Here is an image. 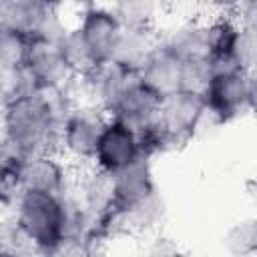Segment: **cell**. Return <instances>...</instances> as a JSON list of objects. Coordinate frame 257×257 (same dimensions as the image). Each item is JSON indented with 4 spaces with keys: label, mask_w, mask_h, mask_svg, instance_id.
Here are the masks:
<instances>
[{
    "label": "cell",
    "mask_w": 257,
    "mask_h": 257,
    "mask_svg": "<svg viewBox=\"0 0 257 257\" xmlns=\"http://www.w3.org/2000/svg\"><path fill=\"white\" fill-rule=\"evenodd\" d=\"M72 24L78 30L80 38L84 40L96 64L110 60V54L124 24L104 2H96L84 8L82 12H78Z\"/></svg>",
    "instance_id": "obj_10"
},
{
    "label": "cell",
    "mask_w": 257,
    "mask_h": 257,
    "mask_svg": "<svg viewBox=\"0 0 257 257\" xmlns=\"http://www.w3.org/2000/svg\"><path fill=\"white\" fill-rule=\"evenodd\" d=\"M58 46H60V50L64 54V60L68 62L74 76H80V74H84V72H88L90 68L96 66L92 54L88 52V48H86L84 40L80 38L78 30L74 28V24H70L64 30V34L58 38Z\"/></svg>",
    "instance_id": "obj_17"
},
{
    "label": "cell",
    "mask_w": 257,
    "mask_h": 257,
    "mask_svg": "<svg viewBox=\"0 0 257 257\" xmlns=\"http://www.w3.org/2000/svg\"><path fill=\"white\" fill-rule=\"evenodd\" d=\"M157 38L181 58L205 56L209 54V46H211L209 18L183 16L171 22L165 30L157 32Z\"/></svg>",
    "instance_id": "obj_14"
},
{
    "label": "cell",
    "mask_w": 257,
    "mask_h": 257,
    "mask_svg": "<svg viewBox=\"0 0 257 257\" xmlns=\"http://www.w3.org/2000/svg\"><path fill=\"white\" fill-rule=\"evenodd\" d=\"M74 102L72 82L60 90L24 92L2 106L0 137L14 157L56 151L60 120Z\"/></svg>",
    "instance_id": "obj_1"
},
{
    "label": "cell",
    "mask_w": 257,
    "mask_h": 257,
    "mask_svg": "<svg viewBox=\"0 0 257 257\" xmlns=\"http://www.w3.org/2000/svg\"><path fill=\"white\" fill-rule=\"evenodd\" d=\"M104 2L124 26L157 28L163 4L161 0H100Z\"/></svg>",
    "instance_id": "obj_16"
},
{
    "label": "cell",
    "mask_w": 257,
    "mask_h": 257,
    "mask_svg": "<svg viewBox=\"0 0 257 257\" xmlns=\"http://www.w3.org/2000/svg\"><path fill=\"white\" fill-rule=\"evenodd\" d=\"M22 66L38 90H60L66 88L74 78L58 40L28 38Z\"/></svg>",
    "instance_id": "obj_8"
},
{
    "label": "cell",
    "mask_w": 257,
    "mask_h": 257,
    "mask_svg": "<svg viewBox=\"0 0 257 257\" xmlns=\"http://www.w3.org/2000/svg\"><path fill=\"white\" fill-rule=\"evenodd\" d=\"M106 114L92 104L74 102L62 116L56 141V153L64 157L74 171L90 167L98 135L106 122Z\"/></svg>",
    "instance_id": "obj_5"
},
{
    "label": "cell",
    "mask_w": 257,
    "mask_h": 257,
    "mask_svg": "<svg viewBox=\"0 0 257 257\" xmlns=\"http://www.w3.org/2000/svg\"><path fill=\"white\" fill-rule=\"evenodd\" d=\"M74 167L56 151L16 157L14 179L20 191L64 195L74 181Z\"/></svg>",
    "instance_id": "obj_7"
},
{
    "label": "cell",
    "mask_w": 257,
    "mask_h": 257,
    "mask_svg": "<svg viewBox=\"0 0 257 257\" xmlns=\"http://www.w3.org/2000/svg\"><path fill=\"white\" fill-rule=\"evenodd\" d=\"M70 24L62 0H0V26L26 38L58 40Z\"/></svg>",
    "instance_id": "obj_6"
},
{
    "label": "cell",
    "mask_w": 257,
    "mask_h": 257,
    "mask_svg": "<svg viewBox=\"0 0 257 257\" xmlns=\"http://www.w3.org/2000/svg\"><path fill=\"white\" fill-rule=\"evenodd\" d=\"M141 155H143V147H141L139 131H135L122 120L108 116L98 135L90 167L104 175H110L116 169L133 163Z\"/></svg>",
    "instance_id": "obj_9"
},
{
    "label": "cell",
    "mask_w": 257,
    "mask_h": 257,
    "mask_svg": "<svg viewBox=\"0 0 257 257\" xmlns=\"http://www.w3.org/2000/svg\"><path fill=\"white\" fill-rule=\"evenodd\" d=\"M32 253L58 255L68 245V203L64 195L20 191L8 211Z\"/></svg>",
    "instance_id": "obj_2"
},
{
    "label": "cell",
    "mask_w": 257,
    "mask_h": 257,
    "mask_svg": "<svg viewBox=\"0 0 257 257\" xmlns=\"http://www.w3.org/2000/svg\"><path fill=\"white\" fill-rule=\"evenodd\" d=\"M157 40V28H137V26H122V32L114 44L110 54V62L135 72L151 46Z\"/></svg>",
    "instance_id": "obj_15"
},
{
    "label": "cell",
    "mask_w": 257,
    "mask_h": 257,
    "mask_svg": "<svg viewBox=\"0 0 257 257\" xmlns=\"http://www.w3.org/2000/svg\"><path fill=\"white\" fill-rule=\"evenodd\" d=\"M215 68L211 62V56H191L183 58V68H181V88L191 90V92H203L207 82L211 80Z\"/></svg>",
    "instance_id": "obj_19"
},
{
    "label": "cell",
    "mask_w": 257,
    "mask_h": 257,
    "mask_svg": "<svg viewBox=\"0 0 257 257\" xmlns=\"http://www.w3.org/2000/svg\"><path fill=\"white\" fill-rule=\"evenodd\" d=\"M207 114L217 126L247 116L255 104V74L245 68L215 70L201 92Z\"/></svg>",
    "instance_id": "obj_4"
},
{
    "label": "cell",
    "mask_w": 257,
    "mask_h": 257,
    "mask_svg": "<svg viewBox=\"0 0 257 257\" xmlns=\"http://www.w3.org/2000/svg\"><path fill=\"white\" fill-rule=\"evenodd\" d=\"M159 104H161V96L155 90H151L147 84H143L137 78V74H133L118 92V96L114 98V102L108 106L106 116L122 120L141 133L155 124Z\"/></svg>",
    "instance_id": "obj_12"
},
{
    "label": "cell",
    "mask_w": 257,
    "mask_h": 257,
    "mask_svg": "<svg viewBox=\"0 0 257 257\" xmlns=\"http://www.w3.org/2000/svg\"><path fill=\"white\" fill-rule=\"evenodd\" d=\"M223 247L231 255H249L257 249V223L253 217H245L233 223L223 235Z\"/></svg>",
    "instance_id": "obj_18"
},
{
    "label": "cell",
    "mask_w": 257,
    "mask_h": 257,
    "mask_svg": "<svg viewBox=\"0 0 257 257\" xmlns=\"http://www.w3.org/2000/svg\"><path fill=\"white\" fill-rule=\"evenodd\" d=\"M207 124L217 126L207 114L203 96L199 92L179 88L167 96H161L153 126L161 139L163 151L169 153L197 139L207 128Z\"/></svg>",
    "instance_id": "obj_3"
},
{
    "label": "cell",
    "mask_w": 257,
    "mask_h": 257,
    "mask_svg": "<svg viewBox=\"0 0 257 257\" xmlns=\"http://www.w3.org/2000/svg\"><path fill=\"white\" fill-rule=\"evenodd\" d=\"M108 185L112 197V215H116L159 189L155 181L153 159L141 155L133 163L116 169L108 175Z\"/></svg>",
    "instance_id": "obj_11"
},
{
    "label": "cell",
    "mask_w": 257,
    "mask_h": 257,
    "mask_svg": "<svg viewBox=\"0 0 257 257\" xmlns=\"http://www.w3.org/2000/svg\"><path fill=\"white\" fill-rule=\"evenodd\" d=\"M181 68L183 58L177 56L169 46H165L157 38L139 68L135 70V74L159 96H167L181 88Z\"/></svg>",
    "instance_id": "obj_13"
}]
</instances>
